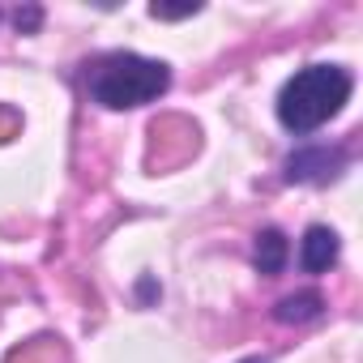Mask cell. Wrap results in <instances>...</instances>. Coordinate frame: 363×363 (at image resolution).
Returning <instances> with one entry per match:
<instances>
[{"instance_id":"1","label":"cell","mask_w":363,"mask_h":363,"mask_svg":"<svg viewBox=\"0 0 363 363\" xmlns=\"http://www.w3.org/2000/svg\"><path fill=\"white\" fill-rule=\"evenodd\" d=\"M82 86H86L90 103H99L107 111H124V107L154 103L171 86V73L162 60H150L137 52H107L86 65Z\"/></svg>"},{"instance_id":"2","label":"cell","mask_w":363,"mask_h":363,"mask_svg":"<svg viewBox=\"0 0 363 363\" xmlns=\"http://www.w3.org/2000/svg\"><path fill=\"white\" fill-rule=\"evenodd\" d=\"M350 90H354V82H350L346 69H337V65H308V69H299L282 86V94H278V120L291 133H312V128L329 124L346 107Z\"/></svg>"},{"instance_id":"3","label":"cell","mask_w":363,"mask_h":363,"mask_svg":"<svg viewBox=\"0 0 363 363\" xmlns=\"http://www.w3.org/2000/svg\"><path fill=\"white\" fill-rule=\"evenodd\" d=\"M342 167H346L342 150L312 145V150H299V154L286 158V179H291V184H329Z\"/></svg>"},{"instance_id":"4","label":"cell","mask_w":363,"mask_h":363,"mask_svg":"<svg viewBox=\"0 0 363 363\" xmlns=\"http://www.w3.org/2000/svg\"><path fill=\"white\" fill-rule=\"evenodd\" d=\"M333 261H337V235L329 227H308L303 248H299V265L308 274H325Z\"/></svg>"},{"instance_id":"5","label":"cell","mask_w":363,"mask_h":363,"mask_svg":"<svg viewBox=\"0 0 363 363\" xmlns=\"http://www.w3.org/2000/svg\"><path fill=\"white\" fill-rule=\"evenodd\" d=\"M252 261H257V269L261 274H282V265H286V240H282V231H261L257 235V248H252Z\"/></svg>"},{"instance_id":"6","label":"cell","mask_w":363,"mask_h":363,"mask_svg":"<svg viewBox=\"0 0 363 363\" xmlns=\"http://www.w3.org/2000/svg\"><path fill=\"white\" fill-rule=\"evenodd\" d=\"M320 308H325V299H320L316 291H303V295H286V299L274 308V316L286 320V325H299V320H316Z\"/></svg>"},{"instance_id":"7","label":"cell","mask_w":363,"mask_h":363,"mask_svg":"<svg viewBox=\"0 0 363 363\" xmlns=\"http://www.w3.org/2000/svg\"><path fill=\"white\" fill-rule=\"evenodd\" d=\"M35 26H39V9H26V13L18 9V30H35Z\"/></svg>"},{"instance_id":"8","label":"cell","mask_w":363,"mask_h":363,"mask_svg":"<svg viewBox=\"0 0 363 363\" xmlns=\"http://www.w3.org/2000/svg\"><path fill=\"white\" fill-rule=\"evenodd\" d=\"M244 363H265V359H244Z\"/></svg>"}]
</instances>
